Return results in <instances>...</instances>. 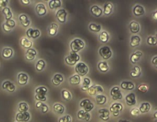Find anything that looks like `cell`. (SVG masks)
<instances>
[{"label": "cell", "instance_id": "f546056e", "mask_svg": "<svg viewBox=\"0 0 157 122\" xmlns=\"http://www.w3.org/2000/svg\"><path fill=\"white\" fill-rule=\"evenodd\" d=\"M140 75H141V70L138 66H135L130 72V75L133 78L139 77Z\"/></svg>", "mask_w": 157, "mask_h": 122}, {"label": "cell", "instance_id": "74e56055", "mask_svg": "<svg viewBox=\"0 0 157 122\" xmlns=\"http://www.w3.org/2000/svg\"><path fill=\"white\" fill-rule=\"evenodd\" d=\"M36 107L37 109H41L42 113H47L48 110V106L44 104H43L42 102H38L36 104Z\"/></svg>", "mask_w": 157, "mask_h": 122}, {"label": "cell", "instance_id": "3957f363", "mask_svg": "<svg viewBox=\"0 0 157 122\" xmlns=\"http://www.w3.org/2000/svg\"><path fill=\"white\" fill-rule=\"evenodd\" d=\"M80 59V56L77 54V53L71 52L70 54L66 57L65 62L67 64L70 66H74L76 63Z\"/></svg>", "mask_w": 157, "mask_h": 122}, {"label": "cell", "instance_id": "d6a6232c", "mask_svg": "<svg viewBox=\"0 0 157 122\" xmlns=\"http://www.w3.org/2000/svg\"><path fill=\"white\" fill-rule=\"evenodd\" d=\"M58 28V26L57 24L52 23L51 25L50 26L49 29H48V33H49L50 35H52V36L55 35L57 33Z\"/></svg>", "mask_w": 157, "mask_h": 122}, {"label": "cell", "instance_id": "836d02e7", "mask_svg": "<svg viewBox=\"0 0 157 122\" xmlns=\"http://www.w3.org/2000/svg\"><path fill=\"white\" fill-rule=\"evenodd\" d=\"M48 5H49V7L51 9H54L60 7L62 3L59 0H52L48 3Z\"/></svg>", "mask_w": 157, "mask_h": 122}, {"label": "cell", "instance_id": "94428289", "mask_svg": "<svg viewBox=\"0 0 157 122\" xmlns=\"http://www.w3.org/2000/svg\"><path fill=\"white\" fill-rule=\"evenodd\" d=\"M154 119H155L156 120H157V111H156V112L154 113Z\"/></svg>", "mask_w": 157, "mask_h": 122}, {"label": "cell", "instance_id": "9f6ffc18", "mask_svg": "<svg viewBox=\"0 0 157 122\" xmlns=\"http://www.w3.org/2000/svg\"><path fill=\"white\" fill-rule=\"evenodd\" d=\"M152 63L155 68H157V56H155L152 59Z\"/></svg>", "mask_w": 157, "mask_h": 122}, {"label": "cell", "instance_id": "6f0895ef", "mask_svg": "<svg viewBox=\"0 0 157 122\" xmlns=\"http://www.w3.org/2000/svg\"><path fill=\"white\" fill-rule=\"evenodd\" d=\"M89 86H82V88H81V89H82L83 91H86L89 89Z\"/></svg>", "mask_w": 157, "mask_h": 122}, {"label": "cell", "instance_id": "7a4b0ae2", "mask_svg": "<svg viewBox=\"0 0 157 122\" xmlns=\"http://www.w3.org/2000/svg\"><path fill=\"white\" fill-rule=\"evenodd\" d=\"M75 70L79 76L83 77L89 72V67L84 62H79L75 66Z\"/></svg>", "mask_w": 157, "mask_h": 122}, {"label": "cell", "instance_id": "603a6c76", "mask_svg": "<svg viewBox=\"0 0 157 122\" xmlns=\"http://www.w3.org/2000/svg\"><path fill=\"white\" fill-rule=\"evenodd\" d=\"M129 29H130V31L132 33H137L139 31L140 25L139 23L136 22V21H133L129 24Z\"/></svg>", "mask_w": 157, "mask_h": 122}, {"label": "cell", "instance_id": "ab89813d", "mask_svg": "<svg viewBox=\"0 0 157 122\" xmlns=\"http://www.w3.org/2000/svg\"><path fill=\"white\" fill-rule=\"evenodd\" d=\"M46 67V63L44 62V61L43 60H39L37 61V62L36 63V69L39 71V72H41L43 70H44V68Z\"/></svg>", "mask_w": 157, "mask_h": 122}, {"label": "cell", "instance_id": "be15d7a7", "mask_svg": "<svg viewBox=\"0 0 157 122\" xmlns=\"http://www.w3.org/2000/svg\"><path fill=\"white\" fill-rule=\"evenodd\" d=\"M156 38H157V33H156Z\"/></svg>", "mask_w": 157, "mask_h": 122}, {"label": "cell", "instance_id": "7dc6e473", "mask_svg": "<svg viewBox=\"0 0 157 122\" xmlns=\"http://www.w3.org/2000/svg\"><path fill=\"white\" fill-rule=\"evenodd\" d=\"M72 117L69 115L63 116L59 119V122H71Z\"/></svg>", "mask_w": 157, "mask_h": 122}, {"label": "cell", "instance_id": "f5cc1de1", "mask_svg": "<svg viewBox=\"0 0 157 122\" xmlns=\"http://www.w3.org/2000/svg\"><path fill=\"white\" fill-rule=\"evenodd\" d=\"M91 83V81L90 78H85L84 79V81L82 83L83 86H89Z\"/></svg>", "mask_w": 157, "mask_h": 122}, {"label": "cell", "instance_id": "5bb4252c", "mask_svg": "<svg viewBox=\"0 0 157 122\" xmlns=\"http://www.w3.org/2000/svg\"><path fill=\"white\" fill-rule=\"evenodd\" d=\"M125 100H126L127 104L129 106L134 105L136 103V96H135V94L133 93L128 94L125 98Z\"/></svg>", "mask_w": 157, "mask_h": 122}, {"label": "cell", "instance_id": "9a60e30c", "mask_svg": "<svg viewBox=\"0 0 157 122\" xmlns=\"http://www.w3.org/2000/svg\"><path fill=\"white\" fill-rule=\"evenodd\" d=\"M37 54L36 51L35 49L30 48L27 50L25 54V58L28 61H33Z\"/></svg>", "mask_w": 157, "mask_h": 122}, {"label": "cell", "instance_id": "d6986e66", "mask_svg": "<svg viewBox=\"0 0 157 122\" xmlns=\"http://www.w3.org/2000/svg\"><path fill=\"white\" fill-rule=\"evenodd\" d=\"M142 55H143L142 52L140 51H137L135 52H134L130 57L131 62L133 63H136L140 60V57L142 56Z\"/></svg>", "mask_w": 157, "mask_h": 122}, {"label": "cell", "instance_id": "816d5d0a", "mask_svg": "<svg viewBox=\"0 0 157 122\" xmlns=\"http://www.w3.org/2000/svg\"><path fill=\"white\" fill-rule=\"evenodd\" d=\"M130 113H131V115H133V116H138L140 114V111L138 109L135 108V109H133L131 110Z\"/></svg>", "mask_w": 157, "mask_h": 122}, {"label": "cell", "instance_id": "bcb514c9", "mask_svg": "<svg viewBox=\"0 0 157 122\" xmlns=\"http://www.w3.org/2000/svg\"><path fill=\"white\" fill-rule=\"evenodd\" d=\"M47 92V89L44 87V86H41L37 88L35 90V93L36 94H42V95H46Z\"/></svg>", "mask_w": 157, "mask_h": 122}, {"label": "cell", "instance_id": "7c38bea8", "mask_svg": "<svg viewBox=\"0 0 157 122\" xmlns=\"http://www.w3.org/2000/svg\"><path fill=\"white\" fill-rule=\"evenodd\" d=\"M77 117L80 120L89 121L90 120L91 115L89 112H85L84 110H80L77 113Z\"/></svg>", "mask_w": 157, "mask_h": 122}, {"label": "cell", "instance_id": "30bf717a", "mask_svg": "<svg viewBox=\"0 0 157 122\" xmlns=\"http://www.w3.org/2000/svg\"><path fill=\"white\" fill-rule=\"evenodd\" d=\"M56 16H57V18L59 22L64 23L66 22L67 13L64 9H59L57 12Z\"/></svg>", "mask_w": 157, "mask_h": 122}, {"label": "cell", "instance_id": "4316f807", "mask_svg": "<svg viewBox=\"0 0 157 122\" xmlns=\"http://www.w3.org/2000/svg\"><path fill=\"white\" fill-rule=\"evenodd\" d=\"M151 109V105L149 102H144L140 106L139 109L140 112L142 114H145L149 112Z\"/></svg>", "mask_w": 157, "mask_h": 122}, {"label": "cell", "instance_id": "52a82bcc", "mask_svg": "<svg viewBox=\"0 0 157 122\" xmlns=\"http://www.w3.org/2000/svg\"><path fill=\"white\" fill-rule=\"evenodd\" d=\"M30 119V114L28 112H19L15 116V120L19 122H26Z\"/></svg>", "mask_w": 157, "mask_h": 122}, {"label": "cell", "instance_id": "484cf974", "mask_svg": "<svg viewBox=\"0 0 157 122\" xmlns=\"http://www.w3.org/2000/svg\"><path fill=\"white\" fill-rule=\"evenodd\" d=\"M13 55V51L10 47H5L2 51V56L5 59H9Z\"/></svg>", "mask_w": 157, "mask_h": 122}, {"label": "cell", "instance_id": "ba28073f", "mask_svg": "<svg viewBox=\"0 0 157 122\" xmlns=\"http://www.w3.org/2000/svg\"><path fill=\"white\" fill-rule=\"evenodd\" d=\"M104 89L102 86L100 85H93L91 86H90L89 89L87 90V92L90 95L93 96V95L98 94L102 93L103 92Z\"/></svg>", "mask_w": 157, "mask_h": 122}, {"label": "cell", "instance_id": "83f0119b", "mask_svg": "<svg viewBox=\"0 0 157 122\" xmlns=\"http://www.w3.org/2000/svg\"><path fill=\"white\" fill-rule=\"evenodd\" d=\"M120 86L123 89L132 90L134 88V84L131 82H123Z\"/></svg>", "mask_w": 157, "mask_h": 122}, {"label": "cell", "instance_id": "6da1fadb", "mask_svg": "<svg viewBox=\"0 0 157 122\" xmlns=\"http://www.w3.org/2000/svg\"><path fill=\"white\" fill-rule=\"evenodd\" d=\"M85 46L84 42L81 40L80 39H74L71 43L70 44V47H71V49L72 52L77 53V52L80 51V50H82L84 49V47Z\"/></svg>", "mask_w": 157, "mask_h": 122}, {"label": "cell", "instance_id": "11a10c76", "mask_svg": "<svg viewBox=\"0 0 157 122\" xmlns=\"http://www.w3.org/2000/svg\"><path fill=\"white\" fill-rule=\"evenodd\" d=\"M3 28L4 31H6V32H10V31H12V29L9 27V26H8L5 23L3 25Z\"/></svg>", "mask_w": 157, "mask_h": 122}, {"label": "cell", "instance_id": "44dd1931", "mask_svg": "<svg viewBox=\"0 0 157 122\" xmlns=\"http://www.w3.org/2000/svg\"><path fill=\"white\" fill-rule=\"evenodd\" d=\"M63 81V77L61 74H55L52 79V83L55 86H58Z\"/></svg>", "mask_w": 157, "mask_h": 122}, {"label": "cell", "instance_id": "7402d4cb", "mask_svg": "<svg viewBox=\"0 0 157 122\" xmlns=\"http://www.w3.org/2000/svg\"><path fill=\"white\" fill-rule=\"evenodd\" d=\"M133 13L135 15H136V16L142 15L145 13L144 8L142 6H140V5H136V6H134L133 9Z\"/></svg>", "mask_w": 157, "mask_h": 122}, {"label": "cell", "instance_id": "f35d334b", "mask_svg": "<svg viewBox=\"0 0 157 122\" xmlns=\"http://www.w3.org/2000/svg\"><path fill=\"white\" fill-rule=\"evenodd\" d=\"M109 35H108V33L106 32V31H102L99 36L100 40L102 42V43H107L108 40H109Z\"/></svg>", "mask_w": 157, "mask_h": 122}, {"label": "cell", "instance_id": "f907efd6", "mask_svg": "<svg viewBox=\"0 0 157 122\" xmlns=\"http://www.w3.org/2000/svg\"><path fill=\"white\" fill-rule=\"evenodd\" d=\"M5 24H6L8 26H9V27L11 28L12 29L15 27V21L12 19H10V20H7L6 22H5Z\"/></svg>", "mask_w": 157, "mask_h": 122}, {"label": "cell", "instance_id": "2e32d148", "mask_svg": "<svg viewBox=\"0 0 157 122\" xmlns=\"http://www.w3.org/2000/svg\"><path fill=\"white\" fill-rule=\"evenodd\" d=\"M2 86L4 89H6V91H8L10 93H13L15 91V86L10 81L4 82L3 83Z\"/></svg>", "mask_w": 157, "mask_h": 122}, {"label": "cell", "instance_id": "6125c7cd", "mask_svg": "<svg viewBox=\"0 0 157 122\" xmlns=\"http://www.w3.org/2000/svg\"><path fill=\"white\" fill-rule=\"evenodd\" d=\"M118 122H130V121H129L127 120H120L118 121Z\"/></svg>", "mask_w": 157, "mask_h": 122}, {"label": "cell", "instance_id": "8d00e7d4", "mask_svg": "<svg viewBox=\"0 0 157 122\" xmlns=\"http://www.w3.org/2000/svg\"><path fill=\"white\" fill-rule=\"evenodd\" d=\"M3 13L5 15V18H6V19L7 20H10V19H12V13L11 12V10H10V9L9 8L6 7V8H3Z\"/></svg>", "mask_w": 157, "mask_h": 122}, {"label": "cell", "instance_id": "f6af8a7d", "mask_svg": "<svg viewBox=\"0 0 157 122\" xmlns=\"http://www.w3.org/2000/svg\"><path fill=\"white\" fill-rule=\"evenodd\" d=\"M147 43L149 45H151V46L156 45H157V38H156V36H150L148 37Z\"/></svg>", "mask_w": 157, "mask_h": 122}, {"label": "cell", "instance_id": "c3c4849f", "mask_svg": "<svg viewBox=\"0 0 157 122\" xmlns=\"http://www.w3.org/2000/svg\"><path fill=\"white\" fill-rule=\"evenodd\" d=\"M35 99L37 100H39V102H45V101H46V100H47L46 95L38 94H36Z\"/></svg>", "mask_w": 157, "mask_h": 122}, {"label": "cell", "instance_id": "4dcf8cb0", "mask_svg": "<svg viewBox=\"0 0 157 122\" xmlns=\"http://www.w3.org/2000/svg\"><path fill=\"white\" fill-rule=\"evenodd\" d=\"M80 82V77L79 75H74L69 78V83L73 85H77Z\"/></svg>", "mask_w": 157, "mask_h": 122}, {"label": "cell", "instance_id": "5b68a950", "mask_svg": "<svg viewBox=\"0 0 157 122\" xmlns=\"http://www.w3.org/2000/svg\"><path fill=\"white\" fill-rule=\"evenodd\" d=\"M123 110V105L120 103H113L110 107L111 112L114 116H118Z\"/></svg>", "mask_w": 157, "mask_h": 122}, {"label": "cell", "instance_id": "ffe728a7", "mask_svg": "<svg viewBox=\"0 0 157 122\" xmlns=\"http://www.w3.org/2000/svg\"><path fill=\"white\" fill-rule=\"evenodd\" d=\"M90 11H91V14L93 15V16L96 17L101 16L102 13V9L99 6H96V5H95V6H93L91 8Z\"/></svg>", "mask_w": 157, "mask_h": 122}, {"label": "cell", "instance_id": "db71d44e", "mask_svg": "<svg viewBox=\"0 0 157 122\" xmlns=\"http://www.w3.org/2000/svg\"><path fill=\"white\" fill-rule=\"evenodd\" d=\"M8 3V0H0V8H6Z\"/></svg>", "mask_w": 157, "mask_h": 122}, {"label": "cell", "instance_id": "4fadbf2b", "mask_svg": "<svg viewBox=\"0 0 157 122\" xmlns=\"http://www.w3.org/2000/svg\"><path fill=\"white\" fill-rule=\"evenodd\" d=\"M98 113L100 114V118L102 120L107 121L110 119V112L107 109H100L98 111Z\"/></svg>", "mask_w": 157, "mask_h": 122}, {"label": "cell", "instance_id": "d4e9b609", "mask_svg": "<svg viewBox=\"0 0 157 122\" xmlns=\"http://www.w3.org/2000/svg\"><path fill=\"white\" fill-rule=\"evenodd\" d=\"M20 45L21 46L25 47V48L28 49H30L32 46H33V43H32V41L29 40L28 38H23L21 39Z\"/></svg>", "mask_w": 157, "mask_h": 122}, {"label": "cell", "instance_id": "d590c367", "mask_svg": "<svg viewBox=\"0 0 157 122\" xmlns=\"http://www.w3.org/2000/svg\"><path fill=\"white\" fill-rule=\"evenodd\" d=\"M107 101V98L104 95L99 94L96 96V102L98 105H103Z\"/></svg>", "mask_w": 157, "mask_h": 122}, {"label": "cell", "instance_id": "681fc988", "mask_svg": "<svg viewBox=\"0 0 157 122\" xmlns=\"http://www.w3.org/2000/svg\"><path fill=\"white\" fill-rule=\"evenodd\" d=\"M138 89L142 93H146L148 91V86L145 84H140L138 86Z\"/></svg>", "mask_w": 157, "mask_h": 122}, {"label": "cell", "instance_id": "277c9868", "mask_svg": "<svg viewBox=\"0 0 157 122\" xmlns=\"http://www.w3.org/2000/svg\"><path fill=\"white\" fill-rule=\"evenodd\" d=\"M99 53L100 56L105 60L109 59L112 56V51L110 47L108 46H103L101 47L99 50Z\"/></svg>", "mask_w": 157, "mask_h": 122}, {"label": "cell", "instance_id": "8992f818", "mask_svg": "<svg viewBox=\"0 0 157 122\" xmlns=\"http://www.w3.org/2000/svg\"><path fill=\"white\" fill-rule=\"evenodd\" d=\"M80 107L84 109V110L86 112H89L93 109L94 105L89 99H84L80 103Z\"/></svg>", "mask_w": 157, "mask_h": 122}, {"label": "cell", "instance_id": "b9f144b4", "mask_svg": "<svg viewBox=\"0 0 157 122\" xmlns=\"http://www.w3.org/2000/svg\"><path fill=\"white\" fill-rule=\"evenodd\" d=\"M62 94L63 98L65 100H66V101H69V100H71L72 98L71 93L66 89H63L62 91Z\"/></svg>", "mask_w": 157, "mask_h": 122}, {"label": "cell", "instance_id": "7bdbcfd3", "mask_svg": "<svg viewBox=\"0 0 157 122\" xmlns=\"http://www.w3.org/2000/svg\"><path fill=\"white\" fill-rule=\"evenodd\" d=\"M19 112H27L29 109L28 105L26 102H20L19 105Z\"/></svg>", "mask_w": 157, "mask_h": 122}, {"label": "cell", "instance_id": "ee69618b", "mask_svg": "<svg viewBox=\"0 0 157 122\" xmlns=\"http://www.w3.org/2000/svg\"><path fill=\"white\" fill-rule=\"evenodd\" d=\"M89 29L91 31H94V32H99L101 29V27L100 25L96 24L95 23H91L89 25Z\"/></svg>", "mask_w": 157, "mask_h": 122}, {"label": "cell", "instance_id": "e7e4bbea", "mask_svg": "<svg viewBox=\"0 0 157 122\" xmlns=\"http://www.w3.org/2000/svg\"><path fill=\"white\" fill-rule=\"evenodd\" d=\"M17 122H19V121H17Z\"/></svg>", "mask_w": 157, "mask_h": 122}, {"label": "cell", "instance_id": "91938a15", "mask_svg": "<svg viewBox=\"0 0 157 122\" xmlns=\"http://www.w3.org/2000/svg\"><path fill=\"white\" fill-rule=\"evenodd\" d=\"M153 19L155 20H157V10L153 14Z\"/></svg>", "mask_w": 157, "mask_h": 122}, {"label": "cell", "instance_id": "e0dca14e", "mask_svg": "<svg viewBox=\"0 0 157 122\" xmlns=\"http://www.w3.org/2000/svg\"><path fill=\"white\" fill-rule=\"evenodd\" d=\"M36 11L39 16L44 15L47 13V10L45 5L42 3L37 4L36 6Z\"/></svg>", "mask_w": 157, "mask_h": 122}, {"label": "cell", "instance_id": "1f68e13d", "mask_svg": "<svg viewBox=\"0 0 157 122\" xmlns=\"http://www.w3.org/2000/svg\"><path fill=\"white\" fill-rule=\"evenodd\" d=\"M113 9V5L111 3H107L104 4V14L106 15H110Z\"/></svg>", "mask_w": 157, "mask_h": 122}, {"label": "cell", "instance_id": "e575fe53", "mask_svg": "<svg viewBox=\"0 0 157 122\" xmlns=\"http://www.w3.org/2000/svg\"><path fill=\"white\" fill-rule=\"evenodd\" d=\"M53 109L55 110V112L58 114H63L64 112V106L58 103H57L53 105Z\"/></svg>", "mask_w": 157, "mask_h": 122}, {"label": "cell", "instance_id": "cb8c5ba5", "mask_svg": "<svg viewBox=\"0 0 157 122\" xmlns=\"http://www.w3.org/2000/svg\"><path fill=\"white\" fill-rule=\"evenodd\" d=\"M19 20L21 24L25 26V27H27L30 24V20H29L28 17H27V15L25 14L20 15L19 17Z\"/></svg>", "mask_w": 157, "mask_h": 122}, {"label": "cell", "instance_id": "8fae6325", "mask_svg": "<svg viewBox=\"0 0 157 122\" xmlns=\"http://www.w3.org/2000/svg\"><path fill=\"white\" fill-rule=\"evenodd\" d=\"M40 31L37 29H33L32 28H30L26 31V35L29 38H37L40 36Z\"/></svg>", "mask_w": 157, "mask_h": 122}, {"label": "cell", "instance_id": "ac0fdd59", "mask_svg": "<svg viewBox=\"0 0 157 122\" xmlns=\"http://www.w3.org/2000/svg\"><path fill=\"white\" fill-rule=\"evenodd\" d=\"M18 83L20 85H25L28 82V77L26 73H20L18 75L17 77Z\"/></svg>", "mask_w": 157, "mask_h": 122}, {"label": "cell", "instance_id": "680465c9", "mask_svg": "<svg viewBox=\"0 0 157 122\" xmlns=\"http://www.w3.org/2000/svg\"><path fill=\"white\" fill-rule=\"evenodd\" d=\"M21 2L24 4H29L30 3V1L29 0H21Z\"/></svg>", "mask_w": 157, "mask_h": 122}, {"label": "cell", "instance_id": "f1b7e54d", "mask_svg": "<svg viewBox=\"0 0 157 122\" xmlns=\"http://www.w3.org/2000/svg\"><path fill=\"white\" fill-rule=\"evenodd\" d=\"M140 38L139 36L135 35L131 37L130 41V45L131 47L138 46L140 45Z\"/></svg>", "mask_w": 157, "mask_h": 122}, {"label": "cell", "instance_id": "9c48e42d", "mask_svg": "<svg viewBox=\"0 0 157 122\" xmlns=\"http://www.w3.org/2000/svg\"><path fill=\"white\" fill-rule=\"evenodd\" d=\"M111 95L113 100L122 99L123 96L120 89L118 86H115L111 90Z\"/></svg>", "mask_w": 157, "mask_h": 122}, {"label": "cell", "instance_id": "60d3db41", "mask_svg": "<svg viewBox=\"0 0 157 122\" xmlns=\"http://www.w3.org/2000/svg\"><path fill=\"white\" fill-rule=\"evenodd\" d=\"M98 68L101 72H106L109 70V66L106 62H101L98 63Z\"/></svg>", "mask_w": 157, "mask_h": 122}]
</instances>
